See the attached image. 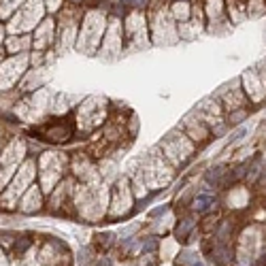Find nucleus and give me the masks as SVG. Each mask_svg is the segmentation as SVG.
I'll use <instances>...</instances> for the list:
<instances>
[{
	"label": "nucleus",
	"instance_id": "nucleus-1",
	"mask_svg": "<svg viewBox=\"0 0 266 266\" xmlns=\"http://www.w3.org/2000/svg\"><path fill=\"white\" fill-rule=\"evenodd\" d=\"M43 17H45V0H26L21 9L6 21V34H26L28 30L37 28Z\"/></svg>",
	"mask_w": 266,
	"mask_h": 266
},
{
	"label": "nucleus",
	"instance_id": "nucleus-2",
	"mask_svg": "<svg viewBox=\"0 0 266 266\" xmlns=\"http://www.w3.org/2000/svg\"><path fill=\"white\" fill-rule=\"evenodd\" d=\"M28 64H30V55L28 53H17L11 57H4L0 62V92L9 90L17 83V79L26 73Z\"/></svg>",
	"mask_w": 266,
	"mask_h": 266
},
{
	"label": "nucleus",
	"instance_id": "nucleus-3",
	"mask_svg": "<svg viewBox=\"0 0 266 266\" xmlns=\"http://www.w3.org/2000/svg\"><path fill=\"white\" fill-rule=\"evenodd\" d=\"M21 154H24V145H21L19 141H13L11 145H6V149L0 154V190H2L13 179V175H15V168L21 160Z\"/></svg>",
	"mask_w": 266,
	"mask_h": 266
},
{
	"label": "nucleus",
	"instance_id": "nucleus-4",
	"mask_svg": "<svg viewBox=\"0 0 266 266\" xmlns=\"http://www.w3.org/2000/svg\"><path fill=\"white\" fill-rule=\"evenodd\" d=\"M105 28V19L100 13L92 11L83 19V30L79 32V45L83 47H96V43L100 41V32Z\"/></svg>",
	"mask_w": 266,
	"mask_h": 266
},
{
	"label": "nucleus",
	"instance_id": "nucleus-5",
	"mask_svg": "<svg viewBox=\"0 0 266 266\" xmlns=\"http://www.w3.org/2000/svg\"><path fill=\"white\" fill-rule=\"evenodd\" d=\"M32 177H34V164H32V162H26L24 166L19 168L17 175L13 177V181L9 183V192H6L4 196H2V203H9V200L13 203V200H15L19 194L26 190V185L30 183Z\"/></svg>",
	"mask_w": 266,
	"mask_h": 266
},
{
	"label": "nucleus",
	"instance_id": "nucleus-6",
	"mask_svg": "<svg viewBox=\"0 0 266 266\" xmlns=\"http://www.w3.org/2000/svg\"><path fill=\"white\" fill-rule=\"evenodd\" d=\"M41 134L45 141L64 143L73 136V124H70V121H52V124L41 128Z\"/></svg>",
	"mask_w": 266,
	"mask_h": 266
},
{
	"label": "nucleus",
	"instance_id": "nucleus-7",
	"mask_svg": "<svg viewBox=\"0 0 266 266\" xmlns=\"http://www.w3.org/2000/svg\"><path fill=\"white\" fill-rule=\"evenodd\" d=\"M30 45H32L30 34H6V39H4V49H6V53H11V55L28 53Z\"/></svg>",
	"mask_w": 266,
	"mask_h": 266
},
{
	"label": "nucleus",
	"instance_id": "nucleus-8",
	"mask_svg": "<svg viewBox=\"0 0 266 266\" xmlns=\"http://www.w3.org/2000/svg\"><path fill=\"white\" fill-rule=\"evenodd\" d=\"M53 19L52 17H45L41 21V24L37 26V32H34V47L37 49H43L47 47L49 43H52L53 39Z\"/></svg>",
	"mask_w": 266,
	"mask_h": 266
},
{
	"label": "nucleus",
	"instance_id": "nucleus-9",
	"mask_svg": "<svg viewBox=\"0 0 266 266\" xmlns=\"http://www.w3.org/2000/svg\"><path fill=\"white\" fill-rule=\"evenodd\" d=\"M39 207H41V194L37 190V185H32V188H28V194L24 196V200H21V209L32 213V211H37Z\"/></svg>",
	"mask_w": 266,
	"mask_h": 266
},
{
	"label": "nucleus",
	"instance_id": "nucleus-10",
	"mask_svg": "<svg viewBox=\"0 0 266 266\" xmlns=\"http://www.w3.org/2000/svg\"><path fill=\"white\" fill-rule=\"evenodd\" d=\"M26 0H0V21H9L13 13L21 9Z\"/></svg>",
	"mask_w": 266,
	"mask_h": 266
},
{
	"label": "nucleus",
	"instance_id": "nucleus-11",
	"mask_svg": "<svg viewBox=\"0 0 266 266\" xmlns=\"http://www.w3.org/2000/svg\"><path fill=\"white\" fill-rule=\"evenodd\" d=\"M170 15L175 17L177 21H181V24H185L190 17H192V4L190 2H175L172 4V9H170Z\"/></svg>",
	"mask_w": 266,
	"mask_h": 266
},
{
	"label": "nucleus",
	"instance_id": "nucleus-12",
	"mask_svg": "<svg viewBox=\"0 0 266 266\" xmlns=\"http://www.w3.org/2000/svg\"><path fill=\"white\" fill-rule=\"evenodd\" d=\"M28 247H30V239H19L15 245H13V254H15V256H21Z\"/></svg>",
	"mask_w": 266,
	"mask_h": 266
},
{
	"label": "nucleus",
	"instance_id": "nucleus-13",
	"mask_svg": "<svg viewBox=\"0 0 266 266\" xmlns=\"http://www.w3.org/2000/svg\"><path fill=\"white\" fill-rule=\"evenodd\" d=\"M62 2H64V0H45V9H49V11L53 13V11L60 9Z\"/></svg>",
	"mask_w": 266,
	"mask_h": 266
},
{
	"label": "nucleus",
	"instance_id": "nucleus-14",
	"mask_svg": "<svg viewBox=\"0 0 266 266\" xmlns=\"http://www.w3.org/2000/svg\"><path fill=\"white\" fill-rule=\"evenodd\" d=\"M0 243H2V245H13V236L11 234H6V232H0Z\"/></svg>",
	"mask_w": 266,
	"mask_h": 266
},
{
	"label": "nucleus",
	"instance_id": "nucleus-15",
	"mask_svg": "<svg viewBox=\"0 0 266 266\" xmlns=\"http://www.w3.org/2000/svg\"><path fill=\"white\" fill-rule=\"evenodd\" d=\"M4 39H6V26L0 24V45L4 43Z\"/></svg>",
	"mask_w": 266,
	"mask_h": 266
}]
</instances>
